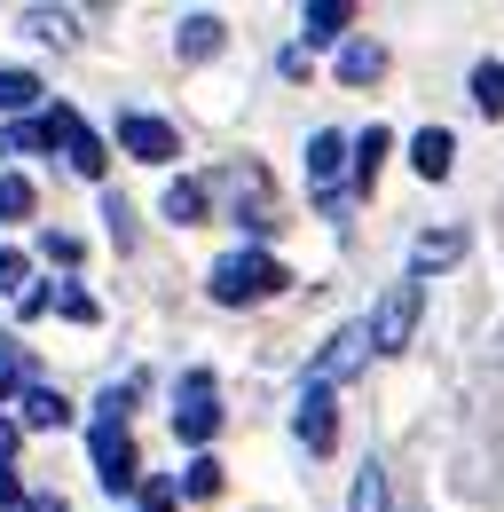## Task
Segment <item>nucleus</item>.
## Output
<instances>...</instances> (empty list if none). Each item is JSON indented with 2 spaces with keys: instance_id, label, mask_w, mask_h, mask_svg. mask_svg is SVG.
<instances>
[{
  "instance_id": "obj_4",
  "label": "nucleus",
  "mask_w": 504,
  "mask_h": 512,
  "mask_svg": "<svg viewBox=\"0 0 504 512\" xmlns=\"http://www.w3.org/2000/svg\"><path fill=\"white\" fill-rule=\"evenodd\" d=\"M410 331H418V284H386V300H378V316H371V347L378 355H402Z\"/></svg>"
},
{
  "instance_id": "obj_5",
  "label": "nucleus",
  "mask_w": 504,
  "mask_h": 512,
  "mask_svg": "<svg viewBox=\"0 0 504 512\" xmlns=\"http://www.w3.org/2000/svg\"><path fill=\"white\" fill-rule=\"evenodd\" d=\"M339 166H355V142L323 127L308 142V182H315V205H323V213H339Z\"/></svg>"
},
{
  "instance_id": "obj_31",
  "label": "nucleus",
  "mask_w": 504,
  "mask_h": 512,
  "mask_svg": "<svg viewBox=\"0 0 504 512\" xmlns=\"http://www.w3.org/2000/svg\"><path fill=\"white\" fill-rule=\"evenodd\" d=\"M16 512H63V505H56V497H24Z\"/></svg>"
},
{
  "instance_id": "obj_28",
  "label": "nucleus",
  "mask_w": 504,
  "mask_h": 512,
  "mask_svg": "<svg viewBox=\"0 0 504 512\" xmlns=\"http://www.w3.org/2000/svg\"><path fill=\"white\" fill-rule=\"evenodd\" d=\"M142 512H174V489H166V481H150V489H142Z\"/></svg>"
},
{
  "instance_id": "obj_3",
  "label": "nucleus",
  "mask_w": 504,
  "mask_h": 512,
  "mask_svg": "<svg viewBox=\"0 0 504 512\" xmlns=\"http://www.w3.org/2000/svg\"><path fill=\"white\" fill-rule=\"evenodd\" d=\"M87 449H95V481H103L111 497H126V489L142 481V465H134V442H126V426L95 418V426H87Z\"/></svg>"
},
{
  "instance_id": "obj_1",
  "label": "nucleus",
  "mask_w": 504,
  "mask_h": 512,
  "mask_svg": "<svg viewBox=\"0 0 504 512\" xmlns=\"http://www.w3.org/2000/svg\"><path fill=\"white\" fill-rule=\"evenodd\" d=\"M213 300L221 308H252V300H268V292H284V260H268V253H229V260H213Z\"/></svg>"
},
{
  "instance_id": "obj_20",
  "label": "nucleus",
  "mask_w": 504,
  "mask_h": 512,
  "mask_svg": "<svg viewBox=\"0 0 504 512\" xmlns=\"http://www.w3.org/2000/svg\"><path fill=\"white\" fill-rule=\"evenodd\" d=\"M40 103V79L32 71H0V111H32Z\"/></svg>"
},
{
  "instance_id": "obj_17",
  "label": "nucleus",
  "mask_w": 504,
  "mask_h": 512,
  "mask_svg": "<svg viewBox=\"0 0 504 512\" xmlns=\"http://www.w3.org/2000/svg\"><path fill=\"white\" fill-rule=\"evenodd\" d=\"M48 142H56L48 119H16V127L0 134V150H8V158H32V150H48Z\"/></svg>"
},
{
  "instance_id": "obj_13",
  "label": "nucleus",
  "mask_w": 504,
  "mask_h": 512,
  "mask_svg": "<svg viewBox=\"0 0 504 512\" xmlns=\"http://www.w3.org/2000/svg\"><path fill=\"white\" fill-rule=\"evenodd\" d=\"M386 150H394V134H386V127H363V134H355V190H371V182H378Z\"/></svg>"
},
{
  "instance_id": "obj_6",
  "label": "nucleus",
  "mask_w": 504,
  "mask_h": 512,
  "mask_svg": "<svg viewBox=\"0 0 504 512\" xmlns=\"http://www.w3.org/2000/svg\"><path fill=\"white\" fill-rule=\"evenodd\" d=\"M119 150H126V158L166 166V158H182V134L166 127V119H150V111H126V119H119Z\"/></svg>"
},
{
  "instance_id": "obj_23",
  "label": "nucleus",
  "mask_w": 504,
  "mask_h": 512,
  "mask_svg": "<svg viewBox=\"0 0 504 512\" xmlns=\"http://www.w3.org/2000/svg\"><path fill=\"white\" fill-rule=\"evenodd\" d=\"M56 316H71V323H95L103 308H95V300H87L79 284H56Z\"/></svg>"
},
{
  "instance_id": "obj_18",
  "label": "nucleus",
  "mask_w": 504,
  "mask_h": 512,
  "mask_svg": "<svg viewBox=\"0 0 504 512\" xmlns=\"http://www.w3.org/2000/svg\"><path fill=\"white\" fill-rule=\"evenodd\" d=\"M473 103L489 119H504V64H473Z\"/></svg>"
},
{
  "instance_id": "obj_21",
  "label": "nucleus",
  "mask_w": 504,
  "mask_h": 512,
  "mask_svg": "<svg viewBox=\"0 0 504 512\" xmlns=\"http://www.w3.org/2000/svg\"><path fill=\"white\" fill-rule=\"evenodd\" d=\"M347 512H386V473H378V465H363V473H355V497H347Z\"/></svg>"
},
{
  "instance_id": "obj_22",
  "label": "nucleus",
  "mask_w": 504,
  "mask_h": 512,
  "mask_svg": "<svg viewBox=\"0 0 504 512\" xmlns=\"http://www.w3.org/2000/svg\"><path fill=\"white\" fill-rule=\"evenodd\" d=\"M182 489H189V497H221V465H213V457H189Z\"/></svg>"
},
{
  "instance_id": "obj_10",
  "label": "nucleus",
  "mask_w": 504,
  "mask_h": 512,
  "mask_svg": "<svg viewBox=\"0 0 504 512\" xmlns=\"http://www.w3.org/2000/svg\"><path fill=\"white\" fill-rule=\"evenodd\" d=\"M449 260H465V229H426V237L410 245V276H434Z\"/></svg>"
},
{
  "instance_id": "obj_15",
  "label": "nucleus",
  "mask_w": 504,
  "mask_h": 512,
  "mask_svg": "<svg viewBox=\"0 0 504 512\" xmlns=\"http://www.w3.org/2000/svg\"><path fill=\"white\" fill-rule=\"evenodd\" d=\"M166 221H174V229H197V221H205V182H174V190H166Z\"/></svg>"
},
{
  "instance_id": "obj_29",
  "label": "nucleus",
  "mask_w": 504,
  "mask_h": 512,
  "mask_svg": "<svg viewBox=\"0 0 504 512\" xmlns=\"http://www.w3.org/2000/svg\"><path fill=\"white\" fill-rule=\"evenodd\" d=\"M16 505H24V489H16V473L0 465V512H16Z\"/></svg>"
},
{
  "instance_id": "obj_14",
  "label": "nucleus",
  "mask_w": 504,
  "mask_h": 512,
  "mask_svg": "<svg viewBox=\"0 0 504 512\" xmlns=\"http://www.w3.org/2000/svg\"><path fill=\"white\" fill-rule=\"evenodd\" d=\"M221 32H229V24H221V16H182V40H174V48H182L189 64H205V56H213V48H221Z\"/></svg>"
},
{
  "instance_id": "obj_8",
  "label": "nucleus",
  "mask_w": 504,
  "mask_h": 512,
  "mask_svg": "<svg viewBox=\"0 0 504 512\" xmlns=\"http://www.w3.org/2000/svg\"><path fill=\"white\" fill-rule=\"evenodd\" d=\"M292 434H300V442H308L315 457H323V449L339 442V402H331V386H315V379H308L300 410H292Z\"/></svg>"
},
{
  "instance_id": "obj_26",
  "label": "nucleus",
  "mask_w": 504,
  "mask_h": 512,
  "mask_svg": "<svg viewBox=\"0 0 504 512\" xmlns=\"http://www.w3.org/2000/svg\"><path fill=\"white\" fill-rule=\"evenodd\" d=\"M40 253H48V260H63V268H71V260H79V237H71V229H48V237H40Z\"/></svg>"
},
{
  "instance_id": "obj_30",
  "label": "nucleus",
  "mask_w": 504,
  "mask_h": 512,
  "mask_svg": "<svg viewBox=\"0 0 504 512\" xmlns=\"http://www.w3.org/2000/svg\"><path fill=\"white\" fill-rule=\"evenodd\" d=\"M16 457V418H0V465Z\"/></svg>"
},
{
  "instance_id": "obj_24",
  "label": "nucleus",
  "mask_w": 504,
  "mask_h": 512,
  "mask_svg": "<svg viewBox=\"0 0 504 512\" xmlns=\"http://www.w3.org/2000/svg\"><path fill=\"white\" fill-rule=\"evenodd\" d=\"M24 24H32V32H40V40H71V16H56V8H32V16H24Z\"/></svg>"
},
{
  "instance_id": "obj_7",
  "label": "nucleus",
  "mask_w": 504,
  "mask_h": 512,
  "mask_svg": "<svg viewBox=\"0 0 504 512\" xmlns=\"http://www.w3.org/2000/svg\"><path fill=\"white\" fill-rule=\"evenodd\" d=\"M363 355H378L371 347V323H347V331H331V347L315 355V386H339L363 371Z\"/></svg>"
},
{
  "instance_id": "obj_19",
  "label": "nucleus",
  "mask_w": 504,
  "mask_h": 512,
  "mask_svg": "<svg viewBox=\"0 0 504 512\" xmlns=\"http://www.w3.org/2000/svg\"><path fill=\"white\" fill-rule=\"evenodd\" d=\"M32 205H40V190H32L24 174H8V182H0V221H32Z\"/></svg>"
},
{
  "instance_id": "obj_16",
  "label": "nucleus",
  "mask_w": 504,
  "mask_h": 512,
  "mask_svg": "<svg viewBox=\"0 0 504 512\" xmlns=\"http://www.w3.org/2000/svg\"><path fill=\"white\" fill-rule=\"evenodd\" d=\"M16 410H24V426H40V434H48V426H63V418H71V402H63V394H48V386H32V394H24Z\"/></svg>"
},
{
  "instance_id": "obj_11",
  "label": "nucleus",
  "mask_w": 504,
  "mask_h": 512,
  "mask_svg": "<svg viewBox=\"0 0 504 512\" xmlns=\"http://www.w3.org/2000/svg\"><path fill=\"white\" fill-rule=\"evenodd\" d=\"M347 24H355V8H347V0H315L308 16H300L308 48H331V40H347Z\"/></svg>"
},
{
  "instance_id": "obj_12",
  "label": "nucleus",
  "mask_w": 504,
  "mask_h": 512,
  "mask_svg": "<svg viewBox=\"0 0 504 512\" xmlns=\"http://www.w3.org/2000/svg\"><path fill=\"white\" fill-rule=\"evenodd\" d=\"M378 71H386V48H378V40H347V48H339V79H347V87H371Z\"/></svg>"
},
{
  "instance_id": "obj_25",
  "label": "nucleus",
  "mask_w": 504,
  "mask_h": 512,
  "mask_svg": "<svg viewBox=\"0 0 504 512\" xmlns=\"http://www.w3.org/2000/svg\"><path fill=\"white\" fill-rule=\"evenodd\" d=\"M24 284H32V276H24V253L0 245V292H24Z\"/></svg>"
},
{
  "instance_id": "obj_27",
  "label": "nucleus",
  "mask_w": 504,
  "mask_h": 512,
  "mask_svg": "<svg viewBox=\"0 0 504 512\" xmlns=\"http://www.w3.org/2000/svg\"><path fill=\"white\" fill-rule=\"evenodd\" d=\"M16 386H24V355H16V347H8V355H0V402H8V394H16Z\"/></svg>"
},
{
  "instance_id": "obj_9",
  "label": "nucleus",
  "mask_w": 504,
  "mask_h": 512,
  "mask_svg": "<svg viewBox=\"0 0 504 512\" xmlns=\"http://www.w3.org/2000/svg\"><path fill=\"white\" fill-rule=\"evenodd\" d=\"M410 166H418L426 182H441V174L457 166V142H449V127H418V134H410Z\"/></svg>"
},
{
  "instance_id": "obj_2",
  "label": "nucleus",
  "mask_w": 504,
  "mask_h": 512,
  "mask_svg": "<svg viewBox=\"0 0 504 512\" xmlns=\"http://www.w3.org/2000/svg\"><path fill=\"white\" fill-rule=\"evenodd\" d=\"M174 434L182 442H213L221 434V386H213V371H189L174 386Z\"/></svg>"
}]
</instances>
